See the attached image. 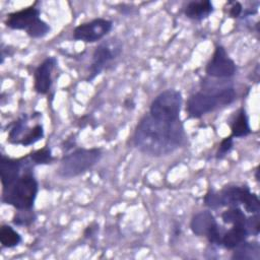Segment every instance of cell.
Here are the masks:
<instances>
[{"instance_id":"5","label":"cell","mask_w":260,"mask_h":260,"mask_svg":"<svg viewBox=\"0 0 260 260\" xmlns=\"http://www.w3.org/2000/svg\"><path fill=\"white\" fill-rule=\"evenodd\" d=\"M36 4L37 2L28 7L8 13L4 20L5 25L14 30H24L34 39L46 37L50 32L51 27L40 17L41 10Z\"/></svg>"},{"instance_id":"22","label":"cell","mask_w":260,"mask_h":260,"mask_svg":"<svg viewBox=\"0 0 260 260\" xmlns=\"http://www.w3.org/2000/svg\"><path fill=\"white\" fill-rule=\"evenodd\" d=\"M45 132L44 127L42 124H36L32 128H29L26 134L23 136V138L20 141V145L22 146H29L35 144L36 142L42 140L44 138Z\"/></svg>"},{"instance_id":"8","label":"cell","mask_w":260,"mask_h":260,"mask_svg":"<svg viewBox=\"0 0 260 260\" xmlns=\"http://www.w3.org/2000/svg\"><path fill=\"white\" fill-rule=\"evenodd\" d=\"M219 207L244 206L249 213H259L260 201L258 196L253 193L248 186H225L220 191H216Z\"/></svg>"},{"instance_id":"10","label":"cell","mask_w":260,"mask_h":260,"mask_svg":"<svg viewBox=\"0 0 260 260\" xmlns=\"http://www.w3.org/2000/svg\"><path fill=\"white\" fill-rule=\"evenodd\" d=\"M190 229L195 236L204 237L210 244L220 246L222 234L210 210H203L194 214L190 222Z\"/></svg>"},{"instance_id":"13","label":"cell","mask_w":260,"mask_h":260,"mask_svg":"<svg viewBox=\"0 0 260 260\" xmlns=\"http://www.w3.org/2000/svg\"><path fill=\"white\" fill-rule=\"evenodd\" d=\"M27 158L28 156L22 158H12L4 154L1 155L0 175L2 189L11 185L22 174L21 170L27 168L25 167V165L28 164Z\"/></svg>"},{"instance_id":"7","label":"cell","mask_w":260,"mask_h":260,"mask_svg":"<svg viewBox=\"0 0 260 260\" xmlns=\"http://www.w3.org/2000/svg\"><path fill=\"white\" fill-rule=\"evenodd\" d=\"M183 96L181 91L170 88L161 91L151 102L149 115L155 119L175 122L180 120Z\"/></svg>"},{"instance_id":"20","label":"cell","mask_w":260,"mask_h":260,"mask_svg":"<svg viewBox=\"0 0 260 260\" xmlns=\"http://www.w3.org/2000/svg\"><path fill=\"white\" fill-rule=\"evenodd\" d=\"M221 219L226 224L247 225V216L240 206H232L221 213Z\"/></svg>"},{"instance_id":"25","label":"cell","mask_w":260,"mask_h":260,"mask_svg":"<svg viewBox=\"0 0 260 260\" xmlns=\"http://www.w3.org/2000/svg\"><path fill=\"white\" fill-rule=\"evenodd\" d=\"M247 228L250 235L258 236L260 231V223H259V213H254L252 216L247 217Z\"/></svg>"},{"instance_id":"27","label":"cell","mask_w":260,"mask_h":260,"mask_svg":"<svg viewBox=\"0 0 260 260\" xmlns=\"http://www.w3.org/2000/svg\"><path fill=\"white\" fill-rule=\"evenodd\" d=\"M96 228H98V225H95V226H92V224L88 225V226L86 228V230L84 231V237H85V238H91V237H93V236L95 235V233H96Z\"/></svg>"},{"instance_id":"12","label":"cell","mask_w":260,"mask_h":260,"mask_svg":"<svg viewBox=\"0 0 260 260\" xmlns=\"http://www.w3.org/2000/svg\"><path fill=\"white\" fill-rule=\"evenodd\" d=\"M57 66L55 57H47L34 72V88L39 94H47L53 85V71Z\"/></svg>"},{"instance_id":"4","label":"cell","mask_w":260,"mask_h":260,"mask_svg":"<svg viewBox=\"0 0 260 260\" xmlns=\"http://www.w3.org/2000/svg\"><path fill=\"white\" fill-rule=\"evenodd\" d=\"M102 156L103 151L99 147L75 148L62 156L57 174L63 179L78 177L94 167Z\"/></svg>"},{"instance_id":"23","label":"cell","mask_w":260,"mask_h":260,"mask_svg":"<svg viewBox=\"0 0 260 260\" xmlns=\"http://www.w3.org/2000/svg\"><path fill=\"white\" fill-rule=\"evenodd\" d=\"M36 218L37 216L32 209L17 210L13 216L12 222L17 226H27L30 225L36 220Z\"/></svg>"},{"instance_id":"1","label":"cell","mask_w":260,"mask_h":260,"mask_svg":"<svg viewBox=\"0 0 260 260\" xmlns=\"http://www.w3.org/2000/svg\"><path fill=\"white\" fill-rule=\"evenodd\" d=\"M186 141L183 123L178 120L168 122L155 119L149 114L144 115L136 126L133 142L142 153L159 157L168 155Z\"/></svg>"},{"instance_id":"14","label":"cell","mask_w":260,"mask_h":260,"mask_svg":"<svg viewBox=\"0 0 260 260\" xmlns=\"http://www.w3.org/2000/svg\"><path fill=\"white\" fill-rule=\"evenodd\" d=\"M214 11V6L209 0L190 1L184 8V14L187 18L201 21L206 19Z\"/></svg>"},{"instance_id":"9","label":"cell","mask_w":260,"mask_h":260,"mask_svg":"<svg viewBox=\"0 0 260 260\" xmlns=\"http://www.w3.org/2000/svg\"><path fill=\"white\" fill-rule=\"evenodd\" d=\"M113 28V21L110 19L98 17L90 21L82 22L74 27L72 37L75 41L86 44L100 42L110 34Z\"/></svg>"},{"instance_id":"21","label":"cell","mask_w":260,"mask_h":260,"mask_svg":"<svg viewBox=\"0 0 260 260\" xmlns=\"http://www.w3.org/2000/svg\"><path fill=\"white\" fill-rule=\"evenodd\" d=\"M29 161L34 166H41V165H50L55 160V157L52 154L51 149L48 146H45L43 148L37 149L32 152H30L28 155Z\"/></svg>"},{"instance_id":"26","label":"cell","mask_w":260,"mask_h":260,"mask_svg":"<svg viewBox=\"0 0 260 260\" xmlns=\"http://www.w3.org/2000/svg\"><path fill=\"white\" fill-rule=\"evenodd\" d=\"M228 5H230L229 9V15L232 18H238L243 13V6L238 1H230L228 2Z\"/></svg>"},{"instance_id":"3","label":"cell","mask_w":260,"mask_h":260,"mask_svg":"<svg viewBox=\"0 0 260 260\" xmlns=\"http://www.w3.org/2000/svg\"><path fill=\"white\" fill-rule=\"evenodd\" d=\"M38 192L39 183L27 169L11 185L2 189V202L16 210L32 209Z\"/></svg>"},{"instance_id":"11","label":"cell","mask_w":260,"mask_h":260,"mask_svg":"<svg viewBox=\"0 0 260 260\" xmlns=\"http://www.w3.org/2000/svg\"><path fill=\"white\" fill-rule=\"evenodd\" d=\"M205 72L213 78H230L237 72L235 61L230 58L225 49L221 45H217L214 52L206 64Z\"/></svg>"},{"instance_id":"18","label":"cell","mask_w":260,"mask_h":260,"mask_svg":"<svg viewBox=\"0 0 260 260\" xmlns=\"http://www.w3.org/2000/svg\"><path fill=\"white\" fill-rule=\"evenodd\" d=\"M28 129L29 127L27 126V116L24 114L13 123L8 133L9 142L13 144H19Z\"/></svg>"},{"instance_id":"16","label":"cell","mask_w":260,"mask_h":260,"mask_svg":"<svg viewBox=\"0 0 260 260\" xmlns=\"http://www.w3.org/2000/svg\"><path fill=\"white\" fill-rule=\"evenodd\" d=\"M231 131L234 138H243L251 133L249 117L244 108H241L231 123Z\"/></svg>"},{"instance_id":"19","label":"cell","mask_w":260,"mask_h":260,"mask_svg":"<svg viewBox=\"0 0 260 260\" xmlns=\"http://www.w3.org/2000/svg\"><path fill=\"white\" fill-rule=\"evenodd\" d=\"M22 242L18 232L8 224H3L0 229V243L4 248H14Z\"/></svg>"},{"instance_id":"2","label":"cell","mask_w":260,"mask_h":260,"mask_svg":"<svg viewBox=\"0 0 260 260\" xmlns=\"http://www.w3.org/2000/svg\"><path fill=\"white\" fill-rule=\"evenodd\" d=\"M236 99L237 93L234 86L198 91L188 99L186 111L190 118L199 119L216 109L233 104Z\"/></svg>"},{"instance_id":"24","label":"cell","mask_w":260,"mask_h":260,"mask_svg":"<svg viewBox=\"0 0 260 260\" xmlns=\"http://www.w3.org/2000/svg\"><path fill=\"white\" fill-rule=\"evenodd\" d=\"M234 147V137L228 136L221 140V142L218 145V148L215 152V158L216 159H222L224 158L233 149Z\"/></svg>"},{"instance_id":"15","label":"cell","mask_w":260,"mask_h":260,"mask_svg":"<svg viewBox=\"0 0 260 260\" xmlns=\"http://www.w3.org/2000/svg\"><path fill=\"white\" fill-rule=\"evenodd\" d=\"M250 236L247 225L245 224H235L232 225L230 230H228L221 236L220 246L228 250H234L240 244L245 242L247 238Z\"/></svg>"},{"instance_id":"17","label":"cell","mask_w":260,"mask_h":260,"mask_svg":"<svg viewBox=\"0 0 260 260\" xmlns=\"http://www.w3.org/2000/svg\"><path fill=\"white\" fill-rule=\"evenodd\" d=\"M260 258V246L258 242H243L234 249L232 259H244V260H259Z\"/></svg>"},{"instance_id":"6","label":"cell","mask_w":260,"mask_h":260,"mask_svg":"<svg viewBox=\"0 0 260 260\" xmlns=\"http://www.w3.org/2000/svg\"><path fill=\"white\" fill-rule=\"evenodd\" d=\"M123 52V43L112 38L106 41H102L93 50L91 55V62L88 67V73L86 77L87 82L94 80L108 66L118 59Z\"/></svg>"}]
</instances>
